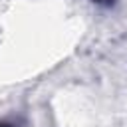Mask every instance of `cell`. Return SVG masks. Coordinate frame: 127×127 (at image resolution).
Here are the masks:
<instances>
[{
    "label": "cell",
    "mask_w": 127,
    "mask_h": 127,
    "mask_svg": "<svg viewBox=\"0 0 127 127\" xmlns=\"http://www.w3.org/2000/svg\"><path fill=\"white\" fill-rule=\"evenodd\" d=\"M0 127H18V125L12 123V121H6V119H4V121H0Z\"/></svg>",
    "instance_id": "2"
},
{
    "label": "cell",
    "mask_w": 127,
    "mask_h": 127,
    "mask_svg": "<svg viewBox=\"0 0 127 127\" xmlns=\"http://www.w3.org/2000/svg\"><path fill=\"white\" fill-rule=\"evenodd\" d=\"M95 6H99V8H113L115 4H117V0H91Z\"/></svg>",
    "instance_id": "1"
}]
</instances>
